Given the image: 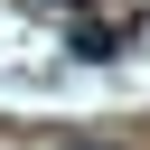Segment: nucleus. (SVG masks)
I'll return each mask as SVG.
<instances>
[{"instance_id": "1", "label": "nucleus", "mask_w": 150, "mask_h": 150, "mask_svg": "<svg viewBox=\"0 0 150 150\" xmlns=\"http://www.w3.org/2000/svg\"><path fill=\"white\" fill-rule=\"evenodd\" d=\"M66 47H75L84 66H112V56L131 47V19H75V28H66Z\"/></svg>"}, {"instance_id": "2", "label": "nucleus", "mask_w": 150, "mask_h": 150, "mask_svg": "<svg viewBox=\"0 0 150 150\" xmlns=\"http://www.w3.org/2000/svg\"><path fill=\"white\" fill-rule=\"evenodd\" d=\"M47 9H75V19H94V0H47Z\"/></svg>"}]
</instances>
